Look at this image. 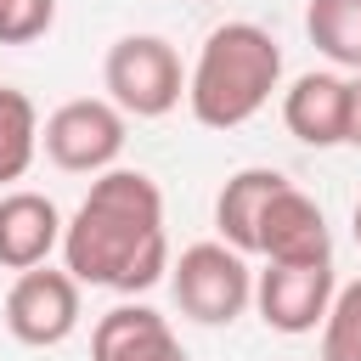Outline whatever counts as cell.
Masks as SVG:
<instances>
[{"label": "cell", "mask_w": 361, "mask_h": 361, "mask_svg": "<svg viewBox=\"0 0 361 361\" xmlns=\"http://www.w3.org/2000/svg\"><path fill=\"white\" fill-rule=\"evenodd\" d=\"M62 265L79 288L147 293L169 276L164 192L141 169H107L90 180L85 203L62 231Z\"/></svg>", "instance_id": "cell-1"}, {"label": "cell", "mask_w": 361, "mask_h": 361, "mask_svg": "<svg viewBox=\"0 0 361 361\" xmlns=\"http://www.w3.org/2000/svg\"><path fill=\"white\" fill-rule=\"evenodd\" d=\"M344 147H361V73L350 79V124H344Z\"/></svg>", "instance_id": "cell-17"}, {"label": "cell", "mask_w": 361, "mask_h": 361, "mask_svg": "<svg viewBox=\"0 0 361 361\" xmlns=\"http://www.w3.org/2000/svg\"><path fill=\"white\" fill-rule=\"evenodd\" d=\"M259 254L265 265H333V231L327 214L310 192H299L293 180L271 197L265 220H259Z\"/></svg>", "instance_id": "cell-8"}, {"label": "cell", "mask_w": 361, "mask_h": 361, "mask_svg": "<svg viewBox=\"0 0 361 361\" xmlns=\"http://www.w3.org/2000/svg\"><path fill=\"white\" fill-rule=\"evenodd\" d=\"M282 124L293 141L305 147H344V124H350V79L316 68L299 73L282 90Z\"/></svg>", "instance_id": "cell-11"}, {"label": "cell", "mask_w": 361, "mask_h": 361, "mask_svg": "<svg viewBox=\"0 0 361 361\" xmlns=\"http://www.w3.org/2000/svg\"><path fill=\"white\" fill-rule=\"evenodd\" d=\"M322 361H361V276L333 293V310L322 322Z\"/></svg>", "instance_id": "cell-15"}, {"label": "cell", "mask_w": 361, "mask_h": 361, "mask_svg": "<svg viewBox=\"0 0 361 361\" xmlns=\"http://www.w3.org/2000/svg\"><path fill=\"white\" fill-rule=\"evenodd\" d=\"M56 23V0H0V45H34Z\"/></svg>", "instance_id": "cell-16"}, {"label": "cell", "mask_w": 361, "mask_h": 361, "mask_svg": "<svg viewBox=\"0 0 361 361\" xmlns=\"http://www.w3.org/2000/svg\"><path fill=\"white\" fill-rule=\"evenodd\" d=\"M34 152H39V113H34L28 90L0 85V186L23 180Z\"/></svg>", "instance_id": "cell-14"}, {"label": "cell", "mask_w": 361, "mask_h": 361, "mask_svg": "<svg viewBox=\"0 0 361 361\" xmlns=\"http://www.w3.org/2000/svg\"><path fill=\"white\" fill-rule=\"evenodd\" d=\"M102 85L124 118H164L186 96V68L164 34H124L107 45Z\"/></svg>", "instance_id": "cell-3"}, {"label": "cell", "mask_w": 361, "mask_h": 361, "mask_svg": "<svg viewBox=\"0 0 361 361\" xmlns=\"http://www.w3.org/2000/svg\"><path fill=\"white\" fill-rule=\"evenodd\" d=\"M276 85H282L276 34L237 17V23L209 28V39L186 73V107L203 130H237L271 102Z\"/></svg>", "instance_id": "cell-2"}, {"label": "cell", "mask_w": 361, "mask_h": 361, "mask_svg": "<svg viewBox=\"0 0 361 361\" xmlns=\"http://www.w3.org/2000/svg\"><path fill=\"white\" fill-rule=\"evenodd\" d=\"M169 288H175L180 316H192V322H203V327H231V322L254 305L248 254L226 248L220 237L180 248V259H169Z\"/></svg>", "instance_id": "cell-4"}, {"label": "cell", "mask_w": 361, "mask_h": 361, "mask_svg": "<svg viewBox=\"0 0 361 361\" xmlns=\"http://www.w3.org/2000/svg\"><path fill=\"white\" fill-rule=\"evenodd\" d=\"M130 141V118L107 96H73L39 124V147L68 175H107L118 169V152Z\"/></svg>", "instance_id": "cell-5"}, {"label": "cell", "mask_w": 361, "mask_h": 361, "mask_svg": "<svg viewBox=\"0 0 361 361\" xmlns=\"http://www.w3.org/2000/svg\"><path fill=\"white\" fill-rule=\"evenodd\" d=\"M355 243H361V203H355Z\"/></svg>", "instance_id": "cell-18"}, {"label": "cell", "mask_w": 361, "mask_h": 361, "mask_svg": "<svg viewBox=\"0 0 361 361\" xmlns=\"http://www.w3.org/2000/svg\"><path fill=\"white\" fill-rule=\"evenodd\" d=\"M333 265H265L254 271V310L271 333H316L333 310Z\"/></svg>", "instance_id": "cell-7"}, {"label": "cell", "mask_w": 361, "mask_h": 361, "mask_svg": "<svg viewBox=\"0 0 361 361\" xmlns=\"http://www.w3.org/2000/svg\"><path fill=\"white\" fill-rule=\"evenodd\" d=\"M73 327H79V282L68 276V265L17 271L6 293V333L28 350H56L62 338H73Z\"/></svg>", "instance_id": "cell-6"}, {"label": "cell", "mask_w": 361, "mask_h": 361, "mask_svg": "<svg viewBox=\"0 0 361 361\" xmlns=\"http://www.w3.org/2000/svg\"><path fill=\"white\" fill-rule=\"evenodd\" d=\"M62 209L45 197V192H0V265L6 271H34V265H51V254H62Z\"/></svg>", "instance_id": "cell-9"}, {"label": "cell", "mask_w": 361, "mask_h": 361, "mask_svg": "<svg viewBox=\"0 0 361 361\" xmlns=\"http://www.w3.org/2000/svg\"><path fill=\"white\" fill-rule=\"evenodd\" d=\"M90 361H192L169 316L152 305H113L90 327Z\"/></svg>", "instance_id": "cell-10"}, {"label": "cell", "mask_w": 361, "mask_h": 361, "mask_svg": "<svg viewBox=\"0 0 361 361\" xmlns=\"http://www.w3.org/2000/svg\"><path fill=\"white\" fill-rule=\"evenodd\" d=\"M282 186H288L282 169H265V164L237 169L220 186V197H214V231H220V243L237 248V254H259V220H265V209H271V197Z\"/></svg>", "instance_id": "cell-12"}, {"label": "cell", "mask_w": 361, "mask_h": 361, "mask_svg": "<svg viewBox=\"0 0 361 361\" xmlns=\"http://www.w3.org/2000/svg\"><path fill=\"white\" fill-rule=\"evenodd\" d=\"M305 34L333 68L361 73V0H310L305 6Z\"/></svg>", "instance_id": "cell-13"}]
</instances>
